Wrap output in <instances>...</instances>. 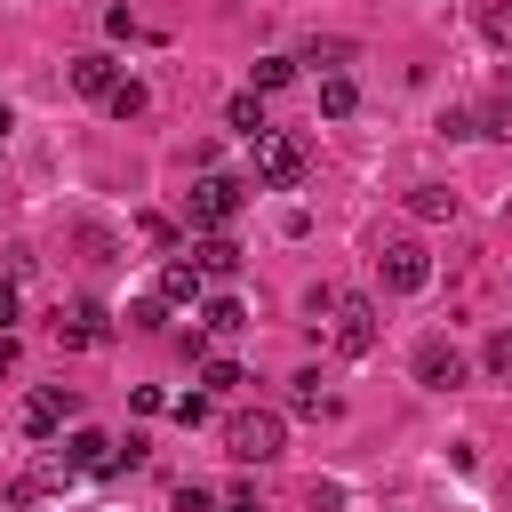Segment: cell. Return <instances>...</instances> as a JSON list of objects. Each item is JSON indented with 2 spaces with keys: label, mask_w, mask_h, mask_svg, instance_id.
Returning <instances> with one entry per match:
<instances>
[{
  "label": "cell",
  "mask_w": 512,
  "mask_h": 512,
  "mask_svg": "<svg viewBox=\"0 0 512 512\" xmlns=\"http://www.w3.org/2000/svg\"><path fill=\"white\" fill-rule=\"evenodd\" d=\"M72 88H80V96H112V88H120L112 56H96V48H88V56H72Z\"/></svg>",
  "instance_id": "11"
},
{
  "label": "cell",
  "mask_w": 512,
  "mask_h": 512,
  "mask_svg": "<svg viewBox=\"0 0 512 512\" xmlns=\"http://www.w3.org/2000/svg\"><path fill=\"white\" fill-rule=\"evenodd\" d=\"M0 320H16V288L8 280H0Z\"/></svg>",
  "instance_id": "24"
},
{
  "label": "cell",
  "mask_w": 512,
  "mask_h": 512,
  "mask_svg": "<svg viewBox=\"0 0 512 512\" xmlns=\"http://www.w3.org/2000/svg\"><path fill=\"white\" fill-rule=\"evenodd\" d=\"M232 216H240V184H232V176H200V184H192V224H200V232H224Z\"/></svg>",
  "instance_id": "4"
},
{
  "label": "cell",
  "mask_w": 512,
  "mask_h": 512,
  "mask_svg": "<svg viewBox=\"0 0 512 512\" xmlns=\"http://www.w3.org/2000/svg\"><path fill=\"white\" fill-rule=\"evenodd\" d=\"M408 208H416V216H456V192H448V184H416Z\"/></svg>",
  "instance_id": "16"
},
{
  "label": "cell",
  "mask_w": 512,
  "mask_h": 512,
  "mask_svg": "<svg viewBox=\"0 0 512 512\" xmlns=\"http://www.w3.org/2000/svg\"><path fill=\"white\" fill-rule=\"evenodd\" d=\"M480 32H488L496 48H512V0H488V8H480Z\"/></svg>",
  "instance_id": "18"
},
{
  "label": "cell",
  "mask_w": 512,
  "mask_h": 512,
  "mask_svg": "<svg viewBox=\"0 0 512 512\" xmlns=\"http://www.w3.org/2000/svg\"><path fill=\"white\" fill-rule=\"evenodd\" d=\"M376 264H384V288H392V296H416V288L432 280V256H424L416 240H384Z\"/></svg>",
  "instance_id": "5"
},
{
  "label": "cell",
  "mask_w": 512,
  "mask_h": 512,
  "mask_svg": "<svg viewBox=\"0 0 512 512\" xmlns=\"http://www.w3.org/2000/svg\"><path fill=\"white\" fill-rule=\"evenodd\" d=\"M64 416H72V392H64V384H48V392L24 400V432H56Z\"/></svg>",
  "instance_id": "10"
},
{
  "label": "cell",
  "mask_w": 512,
  "mask_h": 512,
  "mask_svg": "<svg viewBox=\"0 0 512 512\" xmlns=\"http://www.w3.org/2000/svg\"><path fill=\"white\" fill-rule=\"evenodd\" d=\"M328 336H336V352H376V304L368 296H336V312H328Z\"/></svg>",
  "instance_id": "3"
},
{
  "label": "cell",
  "mask_w": 512,
  "mask_h": 512,
  "mask_svg": "<svg viewBox=\"0 0 512 512\" xmlns=\"http://www.w3.org/2000/svg\"><path fill=\"white\" fill-rule=\"evenodd\" d=\"M248 160H256V184H272V192H288V184L304 176V144L280 136V128H264V136L248 144Z\"/></svg>",
  "instance_id": "2"
},
{
  "label": "cell",
  "mask_w": 512,
  "mask_h": 512,
  "mask_svg": "<svg viewBox=\"0 0 512 512\" xmlns=\"http://www.w3.org/2000/svg\"><path fill=\"white\" fill-rule=\"evenodd\" d=\"M192 296H200V264L192 256H168L160 264V304H192Z\"/></svg>",
  "instance_id": "12"
},
{
  "label": "cell",
  "mask_w": 512,
  "mask_h": 512,
  "mask_svg": "<svg viewBox=\"0 0 512 512\" xmlns=\"http://www.w3.org/2000/svg\"><path fill=\"white\" fill-rule=\"evenodd\" d=\"M488 376H496V384H512V328H496V336H488Z\"/></svg>",
  "instance_id": "22"
},
{
  "label": "cell",
  "mask_w": 512,
  "mask_h": 512,
  "mask_svg": "<svg viewBox=\"0 0 512 512\" xmlns=\"http://www.w3.org/2000/svg\"><path fill=\"white\" fill-rule=\"evenodd\" d=\"M416 384H424V392H456V384H464V360H456L448 336H424V344H416Z\"/></svg>",
  "instance_id": "6"
},
{
  "label": "cell",
  "mask_w": 512,
  "mask_h": 512,
  "mask_svg": "<svg viewBox=\"0 0 512 512\" xmlns=\"http://www.w3.org/2000/svg\"><path fill=\"white\" fill-rule=\"evenodd\" d=\"M280 440H288V424H280L272 408H240V416L224 424V456H232V464H272Z\"/></svg>",
  "instance_id": "1"
},
{
  "label": "cell",
  "mask_w": 512,
  "mask_h": 512,
  "mask_svg": "<svg viewBox=\"0 0 512 512\" xmlns=\"http://www.w3.org/2000/svg\"><path fill=\"white\" fill-rule=\"evenodd\" d=\"M8 368H16V336H0V376H8Z\"/></svg>",
  "instance_id": "23"
},
{
  "label": "cell",
  "mask_w": 512,
  "mask_h": 512,
  "mask_svg": "<svg viewBox=\"0 0 512 512\" xmlns=\"http://www.w3.org/2000/svg\"><path fill=\"white\" fill-rule=\"evenodd\" d=\"M192 264H200V280H232V272H240V248H232L224 232H200V248H192Z\"/></svg>",
  "instance_id": "9"
},
{
  "label": "cell",
  "mask_w": 512,
  "mask_h": 512,
  "mask_svg": "<svg viewBox=\"0 0 512 512\" xmlns=\"http://www.w3.org/2000/svg\"><path fill=\"white\" fill-rule=\"evenodd\" d=\"M288 80H296V56H264V64H256V96H264V88H288Z\"/></svg>",
  "instance_id": "19"
},
{
  "label": "cell",
  "mask_w": 512,
  "mask_h": 512,
  "mask_svg": "<svg viewBox=\"0 0 512 512\" xmlns=\"http://www.w3.org/2000/svg\"><path fill=\"white\" fill-rule=\"evenodd\" d=\"M224 120H232V128L256 144V136H264V104H256V88H248V96H232V104H224Z\"/></svg>",
  "instance_id": "15"
},
{
  "label": "cell",
  "mask_w": 512,
  "mask_h": 512,
  "mask_svg": "<svg viewBox=\"0 0 512 512\" xmlns=\"http://www.w3.org/2000/svg\"><path fill=\"white\" fill-rule=\"evenodd\" d=\"M200 384H208V392H240L248 376H240V360H208V368H200Z\"/></svg>",
  "instance_id": "21"
},
{
  "label": "cell",
  "mask_w": 512,
  "mask_h": 512,
  "mask_svg": "<svg viewBox=\"0 0 512 512\" xmlns=\"http://www.w3.org/2000/svg\"><path fill=\"white\" fill-rule=\"evenodd\" d=\"M64 464H72V472H112L120 448H112L104 432H72V440H64Z\"/></svg>",
  "instance_id": "8"
},
{
  "label": "cell",
  "mask_w": 512,
  "mask_h": 512,
  "mask_svg": "<svg viewBox=\"0 0 512 512\" xmlns=\"http://www.w3.org/2000/svg\"><path fill=\"white\" fill-rule=\"evenodd\" d=\"M104 104H112V120H136V112H144V80H120Z\"/></svg>",
  "instance_id": "20"
},
{
  "label": "cell",
  "mask_w": 512,
  "mask_h": 512,
  "mask_svg": "<svg viewBox=\"0 0 512 512\" xmlns=\"http://www.w3.org/2000/svg\"><path fill=\"white\" fill-rule=\"evenodd\" d=\"M288 408H296V416H328L336 400L320 392V376H296V392H288Z\"/></svg>",
  "instance_id": "17"
},
{
  "label": "cell",
  "mask_w": 512,
  "mask_h": 512,
  "mask_svg": "<svg viewBox=\"0 0 512 512\" xmlns=\"http://www.w3.org/2000/svg\"><path fill=\"white\" fill-rule=\"evenodd\" d=\"M0 136H8V104H0Z\"/></svg>",
  "instance_id": "26"
},
{
  "label": "cell",
  "mask_w": 512,
  "mask_h": 512,
  "mask_svg": "<svg viewBox=\"0 0 512 512\" xmlns=\"http://www.w3.org/2000/svg\"><path fill=\"white\" fill-rule=\"evenodd\" d=\"M200 328H208V336H232V328H248V304H240V296H208V304H200Z\"/></svg>",
  "instance_id": "13"
},
{
  "label": "cell",
  "mask_w": 512,
  "mask_h": 512,
  "mask_svg": "<svg viewBox=\"0 0 512 512\" xmlns=\"http://www.w3.org/2000/svg\"><path fill=\"white\" fill-rule=\"evenodd\" d=\"M56 344H72V352H88V344H104V304H96V296H80V304H64V312H56Z\"/></svg>",
  "instance_id": "7"
},
{
  "label": "cell",
  "mask_w": 512,
  "mask_h": 512,
  "mask_svg": "<svg viewBox=\"0 0 512 512\" xmlns=\"http://www.w3.org/2000/svg\"><path fill=\"white\" fill-rule=\"evenodd\" d=\"M352 104H360V88H352L344 72H328V80H320V112H328V120H344Z\"/></svg>",
  "instance_id": "14"
},
{
  "label": "cell",
  "mask_w": 512,
  "mask_h": 512,
  "mask_svg": "<svg viewBox=\"0 0 512 512\" xmlns=\"http://www.w3.org/2000/svg\"><path fill=\"white\" fill-rule=\"evenodd\" d=\"M224 512H264V504H256V496H248V488H240V496H232V504H224Z\"/></svg>",
  "instance_id": "25"
}]
</instances>
